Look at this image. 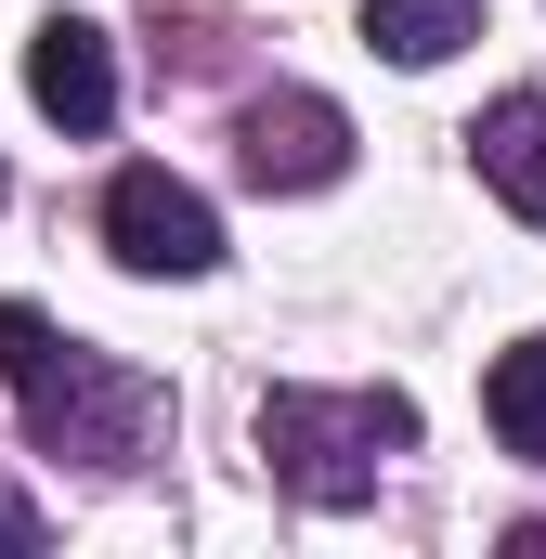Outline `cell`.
<instances>
[{"mask_svg": "<svg viewBox=\"0 0 546 559\" xmlns=\"http://www.w3.org/2000/svg\"><path fill=\"white\" fill-rule=\"evenodd\" d=\"M365 39L391 66H442V52L482 39V0H365Z\"/></svg>", "mask_w": 546, "mask_h": 559, "instance_id": "52a82bcc", "label": "cell"}, {"mask_svg": "<svg viewBox=\"0 0 546 559\" xmlns=\"http://www.w3.org/2000/svg\"><path fill=\"white\" fill-rule=\"evenodd\" d=\"M248 182H273V195H312V182H339L352 169V118L325 105V92H273V105H248Z\"/></svg>", "mask_w": 546, "mask_h": 559, "instance_id": "277c9868", "label": "cell"}, {"mask_svg": "<svg viewBox=\"0 0 546 559\" xmlns=\"http://www.w3.org/2000/svg\"><path fill=\"white\" fill-rule=\"evenodd\" d=\"M26 92H39L52 131H105V118H118V52H105V26H92V13H52V26L26 39Z\"/></svg>", "mask_w": 546, "mask_h": 559, "instance_id": "5b68a950", "label": "cell"}, {"mask_svg": "<svg viewBox=\"0 0 546 559\" xmlns=\"http://www.w3.org/2000/svg\"><path fill=\"white\" fill-rule=\"evenodd\" d=\"M404 442H416L404 391H273L261 404V468L312 508H365Z\"/></svg>", "mask_w": 546, "mask_h": 559, "instance_id": "7a4b0ae2", "label": "cell"}, {"mask_svg": "<svg viewBox=\"0 0 546 559\" xmlns=\"http://www.w3.org/2000/svg\"><path fill=\"white\" fill-rule=\"evenodd\" d=\"M0 378H13V404L26 429L52 442V455H92V468H131L156 417H169V391L131 378V365H105L92 338H66L52 312H26V299H0Z\"/></svg>", "mask_w": 546, "mask_h": 559, "instance_id": "6da1fadb", "label": "cell"}, {"mask_svg": "<svg viewBox=\"0 0 546 559\" xmlns=\"http://www.w3.org/2000/svg\"><path fill=\"white\" fill-rule=\"evenodd\" d=\"M105 248L131 261V274H222V209L195 195V182H169V169H118L105 182Z\"/></svg>", "mask_w": 546, "mask_h": 559, "instance_id": "3957f363", "label": "cell"}, {"mask_svg": "<svg viewBox=\"0 0 546 559\" xmlns=\"http://www.w3.org/2000/svg\"><path fill=\"white\" fill-rule=\"evenodd\" d=\"M0 547H39V508H26L13 481H0Z\"/></svg>", "mask_w": 546, "mask_h": 559, "instance_id": "9c48e42d", "label": "cell"}, {"mask_svg": "<svg viewBox=\"0 0 546 559\" xmlns=\"http://www.w3.org/2000/svg\"><path fill=\"white\" fill-rule=\"evenodd\" d=\"M468 156H482V182L521 209V222H546V105L534 92H508V105H482V131H468Z\"/></svg>", "mask_w": 546, "mask_h": 559, "instance_id": "8992f818", "label": "cell"}, {"mask_svg": "<svg viewBox=\"0 0 546 559\" xmlns=\"http://www.w3.org/2000/svg\"><path fill=\"white\" fill-rule=\"evenodd\" d=\"M482 417H495V442H508V455H546V338L495 352V378H482Z\"/></svg>", "mask_w": 546, "mask_h": 559, "instance_id": "ba28073f", "label": "cell"}]
</instances>
